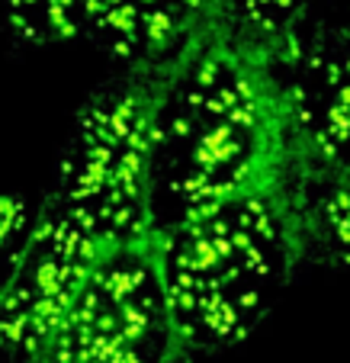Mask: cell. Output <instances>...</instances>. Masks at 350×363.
<instances>
[{
  "instance_id": "6da1fadb",
  "label": "cell",
  "mask_w": 350,
  "mask_h": 363,
  "mask_svg": "<svg viewBox=\"0 0 350 363\" xmlns=\"http://www.w3.org/2000/svg\"><path fill=\"white\" fill-rule=\"evenodd\" d=\"M232 26L167 65L152 174V235L225 199L293 186L299 174L289 62Z\"/></svg>"
},
{
  "instance_id": "7a4b0ae2",
  "label": "cell",
  "mask_w": 350,
  "mask_h": 363,
  "mask_svg": "<svg viewBox=\"0 0 350 363\" xmlns=\"http://www.w3.org/2000/svg\"><path fill=\"white\" fill-rule=\"evenodd\" d=\"M171 322L186 354L247 341L305 257L293 186L225 199L152 235Z\"/></svg>"
},
{
  "instance_id": "3957f363",
  "label": "cell",
  "mask_w": 350,
  "mask_h": 363,
  "mask_svg": "<svg viewBox=\"0 0 350 363\" xmlns=\"http://www.w3.org/2000/svg\"><path fill=\"white\" fill-rule=\"evenodd\" d=\"M164 68H119L81 103L39 206L100 247L152 238V174Z\"/></svg>"
},
{
  "instance_id": "277c9868",
  "label": "cell",
  "mask_w": 350,
  "mask_h": 363,
  "mask_svg": "<svg viewBox=\"0 0 350 363\" xmlns=\"http://www.w3.org/2000/svg\"><path fill=\"white\" fill-rule=\"evenodd\" d=\"M152 238L100 257L39 363H184Z\"/></svg>"
},
{
  "instance_id": "5b68a950",
  "label": "cell",
  "mask_w": 350,
  "mask_h": 363,
  "mask_svg": "<svg viewBox=\"0 0 350 363\" xmlns=\"http://www.w3.org/2000/svg\"><path fill=\"white\" fill-rule=\"evenodd\" d=\"M106 247L35 206V222L10 283L0 293V357L4 363H39L55 341L87 277Z\"/></svg>"
},
{
  "instance_id": "8992f818",
  "label": "cell",
  "mask_w": 350,
  "mask_h": 363,
  "mask_svg": "<svg viewBox=\"0 0 350 363\" xmlns=\"http://www.w3.org/2000/svg\"><path fill=\"white\" fill-rule=\"evenodd\" d=\"M289 116L299 167H350V29L322 26L295 42Z\"/></svg>"
},
{
  "instance_id": "52a82bcc",
  "label": "cell",
  "mask_w": 350,
  "mask_h": 363,
  "mask_svg": "<svg viewBox=\"0 0 350 363\" xmlns=\"http://www.w3.org/2000/svg\"><path fill=\"white\" fill-rule=\"evenodd\" d=\"M228 23V0H103L84 39L116 68H164Z\"/></svg>"
},
{
  "instance_id": "ba28073f",
  "label": "cell",
  "mask_w": 350,
  "mask_h": 363,
  "mask_svg": "<svg viewBox=\"0 0 350 363\" xmlns=\"http://www.w3.org/2000/svg\"><path fill=\"white\" fill-rule=\"evenodd\" d=\"M293 196L305 257L350 274V167H299Z\"/></svg>"
},
{
  "instance_id": "9c48e42d",
  "label": "cell",
  "mask_w": 350,
  "mask_h": 363,
  "mask_svg": "<svg viewBox=\"0 0 350 363\" xmlns=\"http://www.w3.org/2000/svg\"><path fill=\"white\" fill-rule=\"evenodd\" d=\"M103 0H7L4 33L16 48L84 39Z\"/></svg>"
},
{
  "instance_id": "30bf717a",
  "label": "cell",
  "mask_w": 350,
  "mask_h": 363,
  "mask_svg": "<svg viewBox=\"0 0 350 363\" xmlns=\"http://www.w3.org/2000/svg\"><path fill=\"white\" fill-rule=\"evenodd\" d=\"M312 0H228V26L270 48H295Z\"/></svg>"
},
{
  "instance_id": "8fae6325",
  "label": "cell",
  "mask_w": 350,
  "mask_h": 363,
  "mask_svg": "<svg viewBox=\"0 0 350 363\" xmlns=\"http://www.w3.org/2000/svg\"><path fill=\"white\" fill-rule=\"evenodd\" d=\"M35 222V209L23 193H0V293L10 283Z\"/></svg>"
},
{
  "instance_id": "7c38bea8",
  "label": "cell",
  "mask_w": 350,
  "mask_h": 363,
  "mask_svg": "<svg viewBox=\"0 0 350 363\" xmlns=\"http://www.w3.org/2000/svg\"><path fill=\"white\" fill-rule=\"evenodd\" d=\"M341 26H344V29H350V0L344 4V23H341Z\"/></svg>"
}]
</instances>
